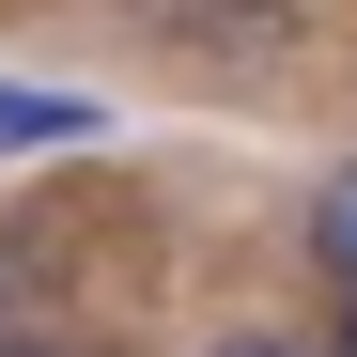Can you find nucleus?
<instances>
[{
    "mask_svg": "<svg viewBox=\"0 0 357 357\" xmlns=\"http://www.w3.org/2000/svg\"><path fill=\"white\" fill-rule=\"evenodd\" d=\"M0 326H16V264H0Z\"/></svg>",
    "mask_w": 357,
    "mask_h": 357,
    "instance_id": "423d86ee",
    "label": "nucleus"
},
{
    "mask_svg": "<svg viewBox=\"0 0 357 357\" xmlns=\"http://www.w3.org/2000/svg\"><path fill=\"white\" fill-rule=\"evenodd\" d=\"M326 357H357V295H342V342H326Z\"/></svg>",
    "mask_w": 357,
    "mask_h": 357,
    "instance_id": "39448f33",
    "label": "nucleus"
},
{
    "mask_svg": "<svg viewBox=\"0 0 357 357\" xmlns=\"http://www.w3.org/2000/svg\"><path fill=\"white\" fill-rule=\"evenodd\" d=\"M311 264H326V280L357 295V155L326 171V187H311Z\"/></svg>",
    "mask_w": 357,
    "mask_h": 357,
    "instance_id": "f03ea898",
    "label": "nucleus"
},
{
    "mask_svg": "<svg viewBox=\"0 0 357 357\" xmlns=\"http://www.w3.org/2000/svg\"><path fill=\"white\" fill-rule=\"evenodd\" d=\"M0 357H93V342H63V326H0Z\"/></svg>",
    "mask_w": 357,
    "mask_h": 357,
    "instance_id": "20e7f679",
    "label": "nucleus"
},
{
    "mask_svg": "<svg viewBox=\"0 0 357 357\" xmlns=\"http://www.w3.org/2000/svg\"><path fill=\"white\" fill-rule=\"evenodd\" d=\"M202 357H326V342H280V326H233V342H202Z\"/></svg>",
    "mask_w": 357,
    "mask_h": 357,
    "instance_id": "7ed1b4c3",
    "label": "nucleus"
},
{
    "mask_svg": "<svg viewBox=\"0 0 357 357\" xmlns=\"http://www.w3.org/2000/svg\"><path fill=\"white\" fill-rule=\"evenodd\" d=\"M109 125L93 93H63V78H0V155H78Z\"/></svg>",
    "mask_w": 357,
    "mask_h": 357,
    "instance_id": "f257e3e1",
    "label": "nucleus"
}]
</instances>
